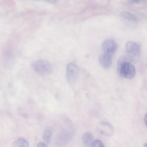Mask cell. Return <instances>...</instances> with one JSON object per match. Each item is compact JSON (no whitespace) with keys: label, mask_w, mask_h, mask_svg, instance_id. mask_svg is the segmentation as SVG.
Masks as SVG:
<instances>
[{"label":"cell","mask_w":147,"mask_h":147,"mask_svg":"<svg viewBox=\"0 0 147 147\" xmlns=\"http://www.w3.org/2000/svg\"><path fill=\"white\" fill-rule=\"evenodd\" d=\"M143 86L145 91L147 92V80H145L143 82Z\"/></svg>","instance_id":"5bb4252c"},{"label":"cell","mask_w":147,"mask_h":147,"mask_svg":"<svg viewBox=\"0 0 147 147\" xmlns=\"http://www.w3.org/2000/svg\"><path fill=\"white\" fill-rule=\"evenodd\" d=\"M91 147H105L102 142L100 140L96 139L93 142Z\"/></svg>","instance_id":"7c38bea8"},{"label":"cell","mask_w":147,"mask_h":147,"mask_svg":"<svg viewBox=\"0 0 147 147\" xmlns=\"http://www.w3.org/2000/svg\"><path fill=\"white\" fill-rule=\"evenodd\" d=\"M140 2L139 0H130L128 1L129 3L130 4H136Z\"/></svg>","instance_id":"9a60e30c"},{"label":"cell","mask_w":147,"mask_h":147,"mask_svg":"<svg viewBox=\"0 0 147 147\" xmlns=\"http://www.w3.org/2000/svg\"><path fill=\"white\" fill-rule=\"evenodd\" d=\"M32 67L35 72L40 75L49 74L53 71V67L50 63L43 60L34 61L32 63Z\"/></svg>","instance_id":"3957f363"},{"label":"cell","mask_w":147,"mask_h":147,"mask_svg":"<svg viewBox=\"0 0 147 147\" xmlns=\"http://www.w3.org/2000/svg\"><path fill=\"white\" fill-rule=\"evenodd\" d=\"M117 69L120 76L128 79H132L136 75V70L134 66L124 56L121 57L119 60Z\"/></svg>","instance_id":"6da1fadb"},{"label":"cell","mask_w":147,"mask_h":147,"mask_svg":"<svg viewBox=\"0 0 147 147\" xmlns=\"http://www.w3.org/2000/svg\"><path fill=\"white\" fill-rule=\"evenodd\" d=\"M121 16L125 20L130 22H136L137 19L134 14L128 11H123L121 13Z\"/></svg>","instance_id":"30bf717a"},{"label":"cell","mask_w":147,"mask_h":147,"mask_svg":"<svg viewBox=\"0 0 147 147\" xmlns=\"http://www.w3.org/2000/svg\"><path fill=\"white\" fill-rule=\"evenodd\" d=\"M127 58L130 62L136 63L139 61L141 53L140 45L133 41H128L125 46Z\"/></svg>","instance_id":"7a4b0ae2"},{"label":"cell","mask_w":147,"mask_h":147,"mask_svg":"<svg viewBox=\"0 0 147 147\" xmlns=\"http://www.w3.org/2000/svg\"><path fill=\"white\" fill-rule=\"evenodd\" d=\"M29 144L27 140L23 137L19 138L14 142L12 147H29Z\"/></svg>","instance_id":"9c48e42d"},{"label":"cell","mask_w":147,"mask_h":147,"mask_svg":"<svg viewBox=\"0 0 147 147\" xmlns=\"http://www.w3.org/2000/svg\"><path fill=\"white\" fill-rule=\"evenodd\" d=\"M118 44L116 41L112 38H108L102 42V49L104 53L113 55L117 50Z\"/></svg>","instance_id":"277c9868"},{"label":"cell","mask_w":147,"mask_h":147,"mask_svg":"<svg viewBox=\"0 0 147 147\" xmlns=\"http://www.w3.org/2000/svg\"><path fill=\"white\" fill-rule=\"evenodd\" d=\"M82 141L86 147H91L94 141L92 135L90 132H86L83 136Z\"/></svg>","instance_id":"ba28073f"},{"label":"cell","mask_w":147,"mask_h":147,"mask_svg":"<svg viewBox=\"0 0 147 147\" xmlns=\"http://www.w3.org/2000/svg\"><path fill=\"white\" fill-rule=\"evenodd\" d=\"M144 147H147V143H144L143 144Z\"/></svg>","instance_id":"e0dca14e"},{"label":"cell","mask_w":147,"mask_h":147,"mask_svg":"<svg viewBox=\"0 0 147 147\" xmlns=\"http://www.w3.org/2000/svg\"><path fill=\"white\" fill-rule=\"evenodd\" d=\"M78 74V68L75 64L69 63L67 65L66 76L67 81L70 84H74L76 81Z\"/></svg>","instance_id":"5b68a950"},{"label":"cell","mask_w":147,"mask_h":147,"mask_svg":"<svg viewBox=\"0 0 147 147\" xmlns=\"http://www.w3.org/2000/svg\"><path fill=\"white\" fill-rule=\"evenodd\" d=\"M37 147H48L46 143L40 142L38 143L37 145Z\"/></svg>","instance_id":"4fadbf2b"},{"label":"cell","mask_w":147,"mask_h":147,"mask_svg":"<svg viewBox=\"0 0 147 147\" xmlns=\"http://www.w3.org/2000/svg\"><path fill=\"white\" fill-rule=\"evenodd\" d=\"M113 56L109 54L103 53L99 57L98 60L100 65L104 68H109L112 62Z\"/></svg>","instance_id":"52a82bcc"},{"label":"cell","mask_w":147,"mask_h":147,"mask_svg":"<svg viewBox=\"0 0 147 147\" xmlns=\"http://www.w3.org/2000/svg\"><path fill=\"white\" fill-rule=\"evenodd\" d=\"M52 131L49 129H47L44 131L43 135V139L47 144H49L51 140L52 137Z\"/></svg>","instance_id":"8fae6325"},{"label":"cell","mask_w":147,"mask_h":147,"mask_svg":"<svg viewBox=\"0 0 147 147\" xmlns=\"http://www.w3.org/2000/svg\"><path fill=\"white\" fill-rule=\"evenodd\" d=\"M97 129L100 134L107 136H111L114 133V128L113 126L108 122H100L98 126Z\"/></svg>","instance_id":"8992f818"},{"label":"cell","mask_w":147,"mask_h":147,"mask_svg":"<svg viewBox=\"0 0 147 147\" xmlns=\"http://www.w3.org/2000/svg\"><path fill=\"white\" fill-rule=\"evenodd\" d=\"M144 123L147 128V113H146L144 115Z\"/></svg>","instance_id":"2e32d148"}]
</instances>
